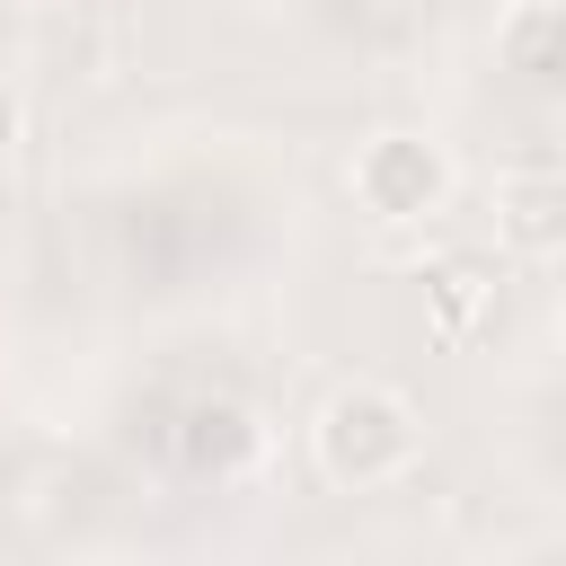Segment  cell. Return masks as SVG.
Returning <instances> with one entry per match:
<instances>
[{"instance_id":"6da1fadb","label":"cell","mask_w":566,"mask_h":566,"mask_svg":"<svg viewBox=\"0 0 566 566\" xmlns=\"http://www.w3.org/2000/svg\"><path fill=\"white\" fill-rule=\"evenodd\" d=\"M310 451H318V469H327L336 486H380V478H398V469L416 460V407H407L389 380H345V389L318 407Z\"/></svg>"},{"instance_id":"7a4b0ae2","label":"cell","mask_w":566,"mask_h":566,"mask_svg":"<svg viewBox=\"0 0 566 566\" xmlns=\"http://www.w3.org/2000/svg\"><path fill=\"white\" fill-rule=\"evenodd\" d=\"M354 203L371 221H424L451 203V159L424 133H371L354 150Z\"/></svg>"},{"instance_id":"3957f363","label":"cell","mask_w":566,"mask_h":566,"mask_svg":"<svg viewBox=\"0 0 566 566\" xmlns=\"http://www.w3.org/2000/svg\"><path fill=\"white\" fill-rule=\"evenodd\" d=\"M265 451V424L239 407V398H195L186 416H177V460H186V478H239L248 460Z\"/></svg>"},{"instance_id":"277c9868","label":"cell","mask_w":566,"mask_h":566,"mask_svg":"<svg viewBox=\"0 0 566 566\" xmlns=\"http://www.w3.org/2000/svg\"><path fill=\"white\" fill-rule=\"evenodd\" d=\"M424 318L442 345H469L486 318H495V265L486 256H442L424 265Z\"/></svg>"},{"instance_id":"5b68a950","label":"cell","mask_w":566,"mask_h":566,"mask_svg":"<svg viewBox=\"0 0 566 566\" xmlns=\"http://www.w3.org/2000/svg\"><path fill=\"white\" fill-rule=\"evenodd\" d=\"M495 239L513 256H557L566 248V177H504L495 186Z\"/></svg>"},{"instance_id":"8992f818","label":"cell","mask_w":566,"mask_h":566,"mask_svg":"<svg viewBox=\"0 0 566 566\" xmlns=\"http://www.w3.org/2000/svg\"><path fill=\"white\" fill-rule=\"evenodd\" d=\"M504 71H522L531 88H557L566 80V9L557 0H522L504 18Z\"/></svg>"},{"instance_id":"52a82bcc","label":"cell","mask_w":566,"mask_h":566,"mask_svg":"<svg viewBox=\"0 0 566 566\" xmlns=\"http://www.w3.org/2000/svg\"><path fill=\"white\" fill-rule=\"evenodd\" d=\"M9 150H18V97L0 88V159H9Z\"/></svg>"}]
</instances>
